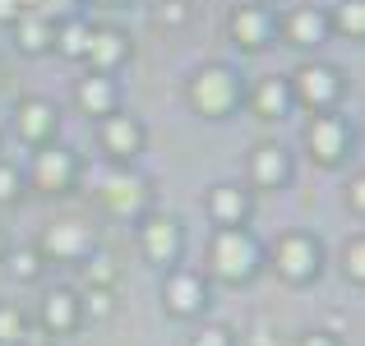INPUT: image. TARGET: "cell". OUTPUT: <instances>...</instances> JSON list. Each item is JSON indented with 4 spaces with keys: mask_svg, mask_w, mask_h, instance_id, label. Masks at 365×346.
<instances>
[{
    "mask_svg": "<svg viewBox=\"0 0 365 346\" xmlns=\"http://www.w3.org/2000/svg\"><path fill=\"white\" fill-rule=\"evenodd\" d=\"M180 222L171 213H148L139 222V254L148 258L153 268H176L180 258Z\"/></svg>",
    "mask_w": 365,
    "mask_h": 346,
    "instance_id": "6",
    "label": "cell"
},
{
    "mask_svg": "<svg viewBox=\"0 0 365 346\" xmlns=\"http://www.w3.org/2000/svg\"><path fill=\"white\" fill-rule=\"evenodd\" d=\"M305 148H310V157L319 167H338L351 152V125L333 111H314L310 125H305Z\"/></svg>",
    "mask_w": 365,
    "mask_h": 346,
    "instance_id": "5",
    "label": "cell"
},
{
    "mask_svg": "<svg viewBox=\"0 0 365 346\" xmlns=\"http://www.w3.org/2000/svg\"><path fill=\"white\" fill-rule=\"evenodd\" d=\"M42 323L46 332H74L83 323V310H79V295L70 286H51L42 295Z\"/></svg>",
    "mask_w": 365,
    "mask_h": 346,
    "instance_id": "20",
    "label": "cell"
},
{
    "mask_svg": "<svg viewBox=\"0 0 365 346\" xmlns=\"http://www.w3.org/2000/svg\"><path fill=\"white\" fill-rule=\"evenodd\" d=\"M98 199H102V208H107L111 217H139L143 208H148V180L120 167V171H111V176L102 180Z\"/></svg>",
    "mask_w": 365,
    "mask_h": 346,
    "instance_id": "11",
    "label": "cell"
},
{
    "mask_svg": "<svg viewBox=\"0 0 365 346\" xmlns=\"http://www.w3.org/2000/svg\"><path fill=\"white\" fill-rule=\"evenodd\" d=\"M329 33H333V23H329V14H324L319 5H296L292 14L277 23V42L296 46V51H314V46H324Z\"/></svg>",
    "mask_w": 365,
    "mask_h": 346,
    "instance_id": "12",
    "label": "cell"
},
{
    "mask_svg": "<svg viewBox=\"0 0 365 346\" xmlns=\"http://www.w3.org/2000/svg\"><path fill=\"white\" fill-rule=\"evenodd\" d=\"M74 5L79 0H24V14H42L51 23H61V19H74Z\"/></svg>",
    "mask_w": 365,
    "mask_h": 346,
    "instance_id": "29",
    "label": "cell"
},
{
    "mask_svg": "<svg viewBox=\"0 0 365 346\" xmlns=\"http://www.w3.org/2000/svg\"><path fill=\"white\" fill-rule=\"evenodd\" d=\"M5 249H9V240H5V226H0V258H5Z\"/></svg>",
    "mask_w": 365,
    "mask_h": 346,
    "instance_id": "38",
    "label": "cell"
},
{
    "mask_svg": "<svg viewBox=\"0 0 365 346\" xmlns=\"http://www.w3.org/2000/svg\"><path fill=\"white\" fill-rule=\"evenodd\" d=\"M116 277H120V263L111 254L93 249V254L83 258V282H88V286H116Z\"/></svg>",
    "mask_w": 365,
    "mask_h": 346,
    "instance_id": "24",
    "label": "cell"
},
{
    "mask_svg": "<svg viewBox=\"0 0 365 346\" xmlns=\"http://www.w3.org/2000/svg\"><path fill=\"white\" fill-rule=\"evenodd\" d=\"M74 176H79V157H74L70 148L46 143V148L33 152V167H28L33 189H42V194H65V189L74 185Z\"/></svg>",
    "mask_w": 365,
    "mask_h": 346,
    "instance_id": "8",
    "label": "cell"
},
{
    "mask_svg": "<svg viewBox=\"0 0 365 346\" xmlns=\"http://www.w3.org/2000/svg\"><path fill=\"white\" fill-rule=\"evenodd\" d=\"M24 14V0H0V23H14Z\"/></svg>",
    "mask_w": 365,
    "mask_h": 346,
    "instance_id": "34",
    "label": "cell"
},
{
    "mask_svg": "<svg viewBox=\"0 0 365 346\" xmlns=\"http://www.w3.org/2000/svg\"><path fill=\"white\" fill-rule=\"evenodd\" d=\"M250 185L255 189H282L287 176H292V157H287L282 143H259L250 148Z\"/></svg>",
    "mask_w": 365,
    "mask_h": 346,
    "instance_id": "16",
    "label": "cell"
},
{
    "mask_svg": "<svg viewBox=\"0 0 365 346\" xmlns=\"http://www.w3.org/2000/svg\"><path fill=\"white\" fill-rule=\"evenodd\" d=\"M93 5H102V9H116V5H125V0H93Z\"/></svg>",
    "mask_w": 365,
    "mask_h": 346,
    "instance_id": "37",
    "label": "cell"
},
{
    "mask_svg": "<svg viewBox=\"0 0 365 346\" xmlns=\"http://www.w3.org/2000/svg\"><path fill=\"white\" fill-rule=\"evenodd\" d=\"M185 14H190L185 0H162V5H158V19H162V23H185Z\"/></svg>",
    "mask_w": 365,
    "mask_h": 346,
    "instance_id": "32",
    "label": "cell"
},
{
    "mask_svg": "<svg viewBox=\"0 0 365 346\" xmlns=\"http://www.w3.org/2000/svg\"><path fill=\"white\" fill-rule=\"evenodd\" d=\"M5 258H9V273L19 277V282H33L37 273H42V249L37 245H24V249H5Z\"/></svg>",
    "mask_w": 365,
    "mask_h": 346,
    "instance_id": "25",
    "label": "cell"
},
{
    "mask_svg": "<svg viewBox=\"0 0 365 346\" xmlns=\"http://www.w3.org/2000/svg\"><path fill=\"white\" fill-rule=\"evenodd\" d=\"M287 88H292V107H310V111H333V102L342 98V70L324 61H305L287 74Z\"/></svg>",
    "mask_w": 365,
    "mask_h": 346,
    "instance_id": "3",
    "label": "cell"
},
{
    "mask_svg": "<svg viewBox=\"0 0 365 346\" xmlns=\"http://www.w3.org/2000/svg\"><path fill=\"white\" fill-rule=\"evenodd\" d=\"M28 332V323H24V310H19L14 300H0V342H9V346H19V337Z\"/></svg>",
    "mask_w": 365,
    "mask_h": 346,
    "instance_id": "28",
    "label": "cell"
},
{
    "mask_svg": "<svg viewBox=\"0 0 365 346\" xmlns=\"http://www.w3.org/2000/svg\"><path fill=\"white\" fill-rule=\"evenodd\" d=\"M190 107L204 120H222L241 107V74L232 65H199L190 74Z\"/></svg>",
    "mask_w": 365,
    "mask_h": 346,
    "instance_id": "2",
    "label": "cell"
},
{
    "mask_svg": "<svg viewBox=\"0 0 365 346\" xmlns=\"http://www.w3.org/2000/svg\"><path fill=\"white\" fill-rule=\"evenodd\" d=\"M74 102H79L83 115H98L102 120V115L120 111V88H116L111 74H83L79 88H74Z\"/></svg>",
    "mask_w": 365,
    "mask_h": 346,
    "instance_id": "18",
    "label": "cell"
},
{
    "mask_svg": "<svg viewBox=\"0 0 365 346\" xmlns=\"http://www.w3.org/2000/svg\"><path fill=\"white\" fill-rule=\"evenodd\" d=\"M347 208L356 217H365V180L361 176H351V185H347Z\"/></svg>",
    "mask_w": 365,
    "mask_h": 346,
    "instance_id": "33",
    "label": "cell"
},
{
    "mask_svg": "<svg viewBox=\"0 0 365 346\" xmlns=\"http://www.w3.org/2000/svg\"><path fill=\"white\" fill-rule=\"evenodd\" d=\"M329 23L338 28L342 37H351V42H361L365 37V0H342L338 9L329 14Z\"/></svg>",
    "mask_w": 365,
    "mask_h": 346,
    "instance_id": "23",
    "label": "cell"
},
{
    "mask_svg": "<svg viewBox=\"0 0 365 346\" xmlns=\"http://www.w3.org/2000/svg\"><path fill=\"white\" fill-rule=\"evenodd\" d=\"M162 300H167L171 319H195L208 310V282L195 268H167V282H162Z\"/></svg>",
    "mask_w": 365,
    "mask_h": 346,
    "instance_id": "7",
    "label": "cell"
},
{
    "mask_svg": "<svg viewBox=\"0 0 365 346\" xmlns=\"http://www.w3.org/2000/svg\"><path fill=\"white\" fill-rule=\"evenodd\" d=\"M24 199V171L0 162V204H19Z\"/></svg>",
    "mask_w": 365,
    "mask_h": 346,
    "instance_id": "30",
    "label": "cell"
},
{
    "mask_svg": "<svg viewBox=\"0 0 365 346\" xmlns=\"http://www.w3.org/2000/svg\"><path fill=\"white\" fill-rule=\"evenodd\" d=\"M130 56H134V42H130V33H125V28L93 23L88 51H83V61L93 65V74H111V70H120Z\"/></svg>",
    "mask_w": 365,
    "mask_h": 346,
    "instance_id": "14",
    "label": "cell"
},
{
    "mask_svg": "<svg viewBox=\"0 0 365 346\" xmlns=\"http://www.w3.org/2000/svg\"><path fill=\"white\" fill-rule=\"evenodd\" d=\"M227 28H232V42L241 46V51H264V46L277 42L273 5H236L232 19H227Z\"/></svg>",
    "mask_w": 365,
    "mask_h": 346,
    "instance_id": "10",
    "label": "cell"
},
{
    "mask_svg": "<svg viewBox=\"0 0 365 346\" xmlns=\"http://www.w3.org/2000/svg\"><path fill=\"white\" fill-rule=\"evenodd\" d=\"M301 346H342V342L333 337V332H305V337H301Z\"/></svg>",
    "mask_w": 365,
    "mask_h": 346,
    "instance_id": "35",
    "label": "cell"
},
{
    "mask_svg": "<svg viewBox=\"0 0 365 346\" xmlns=\"http://www.w3.org/2000/svg\"><path fill=\"white\" fill-rule=\"evenodd\" d=\"M56 125H61V111L51 107L46 98H19L14 102V130L24 143H33V148H46L56 134Z\"/></svg>",
    "mask_w": 365,
    "mask_h": 346,
    "instance_id": "15",
    "label": "cell"
},
{
    "mask_svg": "<svg viewBox=\"0 0 365 346\" xmlns=\"http://www.w3.org/2000/svg\"><path fill=\"white\" fill-rule=\"evenodd\" d=\"M88 37H93V23H83L79 14H74V19H61V23H56L51 51H61L65 61H83V51H88Z\"/></svg>",
    "mask_w": 365,
    "mask_h": 346,
    "instance_id": "22",
    "label": "cell"
},
{
    "mask_svg": "<svg viewBox=\"0 0 365 346\" xmlns=\"http://www.w3.org/2000/svg\"><path fill=\"white\" fill-rule=\"evenodd\" d=\"M19 346H46V342H42V332H24V337H19Z\"/></svg>",
    "mask_w": 365,
    "mask_h": 346,
    "instance_id": "36",
    "label": "cell"
},
{
    "mask_svg": "<svg viewBox=\"0 0 365 346\" xmlns=\"http://www.w3.org/2000/svg\"><path fill=\"white\" fill-rule=\"evenodd\" d=\"M79 310H83V319H111L116 291H111V286H88V291L79 295Z\"/></svg>",
    "mask_w": 365,
    "mask_h": 346,
    "instance_id": "26",
    "label": "cell"
},
{
    "mask_svg": "<svg viewBox=\"0 0 365 346\" xmlns=\"http://www.w3.org/2000/svg\"><path fill=\"white\" fill-rule=\"evenodd\" d=\"M255 213V199L245 185H213L208 189V217L213 226H245Z\"/></svg>",
    "mask_w": 365,
    "mask_h": 346,
    "instance_id": "17",
    "label": "cell"
},
{
    "mask_svg": "<svg viewBox=\"0 0 365 346\" xmlns=\"http://www.w3.org/2000/svg\"><path fill=\"white\" fill-rule=\"evenodd\" d=\"M42 258H61V263H83V258L98 249V236H93V226H83V222H56V226H46V236H42Z\"/></svg>",
    "mask_w": 365,
    "mask_h": 346,
    "instance_id": "13",
    "label": "cell"
},
{
    "mask_svg": "<svg viewBox=\"0 0 365 346\" xmlns=\"http://www.w3.org/2000/svg\"><path fill=\"white\" fill-rule=\"evenodd\" d=\"M324 268V249L314 236H305V231H287V236L273 240V273L282 277V282L292 286H310L314 277H319Z\"/></svg>",
    "mask_w": 365,
    "mask_h": 346,
    "instance_id": "4",
    "label": "cell"
},
{
    "mask_svg": "<svg viewBox=\"0 0 365 346\" xmlns=\"http://www.w3.org/2000/svg\"><path fill=\"white\" fill-rule=\"evenodd\" d=\"M342 273H347L351 286L365 282V236H351L347 245H342Z\"/></svg>",
    "mask_w": 365,
    "mask_h": 346,
    "instance_id": "27",
    "label": "cell"
},
{
    "mask_svg": "<svg viewBox=\"0 0 365 346\" xmlns=\"http://www.w3.org/2000/svg\"><path fill=\"white\" fill-rule=\"evenodd\" d=\"M264 268V249L245 226H217L208 240V273L222 277L232 286H245L250 277Z\"/></svg>",
    "mask_w": 365,
    "mask_h": 346,
    "instance_id": "1",
    "label": "cell"
},
{
    "mask_svg": "<svg viewBox=\"0 0 365 346\" xmlns=\"http://www.w3.org/2000/svg\"><path fill=\"white\" fill-rule=\"evenodd\" d=\"M98 143H102V152H107L111 162H134L143 152V143H148V130H143V120H134V115H125V111H111V115H102L98 120Z\"/></svg>",
    "mask_w": 365,
    "mask_h": 346,
    "instance_id": "9",
    "label": "cell"
},
{
    "mask_svg": "<svg viewBox=\"0 0 365 346\" xmlns=\"http://www.w3.org/2000/svg\"><path fill=\"white\" fill-rule=\"evenodd\" d=\"M190 346H236V337H232V328H222V323H204Z\"/></svg>",
    "mask_w": 365,
    "mask_h": 346,
    "instance_id": "31",
    "label": "cell"
},
{
    "mask_svg": "<svg viewBox=\"0 0 365 346\" xmlns=\"http://www.w3.org/2000/svg\"><path fill=\"white\" fill-rule=\"evenodd\" d=\"M51 42H56V23L51 19H42V14H19L14 19V46L24 56H46Z\"/></svg>",
    "mask_w": 365,
    "mask_h": 346,
    "instance_id": "21",
    "label": "cell"
},
{
    "mask_svg": "<svg viewBox=\"0 0 365 346\" xmlns=\"http://www.w3.org/2000/svg\"><path fill=\"white\" fill-rule=\"evenodd\" d=\"M250 111L259 120H287L292 115V88H287L282 74H264V79L250 88Z\"/></svg>",
    "mask_w": 365,
    "mask_h": 346,
    "instance_id": "19",
    "label": "cell"
}]
</instances>
